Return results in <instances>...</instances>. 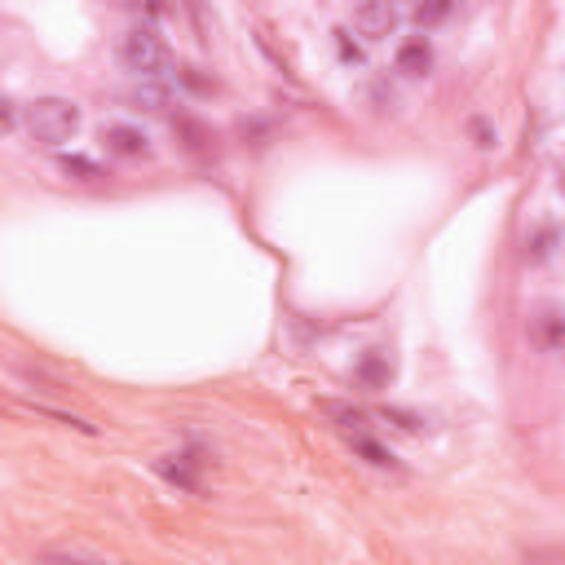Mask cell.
I'll return each mask as SVG.
<instances>
[{"label":"cell","instance_id":"obj_1","mask_svg":"<svg viewBox=\"0 0 565 565\" xmlns=\"http://www.w3.org/2000/svg\"><path fill=\"white\" fill-rule=\"evenodd\" d=\"M115 58H120L124 71H133V75H142V79H155L159 71L169 66V45H164V36L150 32V27H133V32L120 36Z\"/></svg>","mask_w":565,"mask_h":565},{"label":"cell","instance_id":"obj_2","mask_svg":"<svg viewBox=\"0 0 565 565\" xmlns=\"http://www.w3.org/2000/svg\"><path fill=\"white\" fill-rule=\"evenodd\" d=\"M27 128L40 146H62L79 133V107L66 102V98H40L32 111H27Z\"/></svg>","mask_w":565,"mask_h":565},{"label":"cell","instance_id":"obj_3","mask_svg":"<svg viewBox=\"0 0 565 565\" xmlns=\"http://www.w3.org/2000/svg\"><path fill=\"white\" fill-rule=\"evenodd\" d=\"M155 468H159V477H169L173 487H182V491H199V487H204V459H199V446L177 451V455H164Z\"/></svg>","mask_w":565,"mask_h":565},{"label":"cell","instance_id":"obj_4","mask_svg":"<svg viewBox=\"0 0 565 565\" xmlns=\"http://www.w3.org/2000/svg\"><path fill=\"white\" fill-rule=\"evenodd\" d=\"M102 142L115 159H142L150 150V137L137 128V124H107L102 128Z\"/></svg>","mask_w":565,"mask_h":565},{"label":"cell","instance_id":"obj_5","mask_svg":"<svg viewBox=\"0 0 565 565\" xmlns=\"http://www.w3.org/2000/svg\"><path fill=\"white\" fill-rule=\"evenodd\" d=\"M354 27H358L367 40H384V36H393V27H397V10L384 5V0H371V5H358V10H354Z\"/></svg>","mask_w":565,"mask_h":565},{"label":"cell","instance_id":"obj_6","mask_svg":"<svg viewBox=\"0 0 565 565\" xmlns=\"http://www.w3.org/2000/svg\"><path fill=\"white\" fill-rule=\"evenodd\" d=\"M397 71L402 75H429L433 71V45L425 36H412V40H402L397 45Z\"/></svg>","mask_w":565,"mask_h":565},{"label":"cell","instance_id":"obj_7","mask_svg":"<svg viewBox=\"0 0 565 565\" xmlns=\"http://www.w3.org/2000/svg\"><path fill=\"white\" fill-rule=\"evenodd\" d=\"M530 341H535L543 354H556V349H561V314H556V309H543L539 318H530Z\"/></svg>","mask_w":565,"mask_h":565},{"label":"cell","instance_id":"obj_8","mask_svg":"<svg viewBox=\"0 0 565 565\" xmlns=\"http://www.w3.org/2000/svg\"><path fill=\"white\" fill-rule=\"evenodd\" d=\"M177 89H191V94H204V98H212L217 94V79L212 75H204L199 66H177Z\"/></svg>","mask_w":565,"mask_h":565},{"label":"cell","instance_id":"obj_9","mask_svg":"<svg viewBox=\"0 0 565 565\" xmlns=\"http://www.w3.org/2000/svg\"><path fill=\"white\" fill-rule=\"evenodd\" d=\"M354 451H358V455H367V464H376V468H397V455H393V451H384L380 442H371L367 433H354Z\"/></svg>","mask_w":565,"mask_h":565},{"label":"cell","instance_id":"obj_10","mask_svg":"<svg viewBox=\"0 0 565 565\" xmlns=\"http://www.w3.org/2000/svg\"><path fill=\"white\" fill-rule=\"evenodd\" d=\"M62 173L75 177V182H98L102 177V169L94 164L89 155H62Z\"/></svg>","mask_w":565,"mask_h":565},{"label":"cell","instance_id":"obj_11","mask_svg":"<svg viewBox=\"0 0 565 565\" xmlns=\"http://www.w3.org/2000/svg\"><path fill=\"white\" fill-rule=\"evenodd\" d=\"M358 380H363L367 389H380V384H389V363H384V358L371 349V354L358 363Z\"/></svg>","mask_w":565,"mask_h":565},{"label":"cell","instance_id":"obj_12","mask_svg":"<svg viewBox=\"0 0 565 565\" xmlns=\"http://www.w3.org/2000/svg\"><path fill=\"white\" fill-rule=\"evenodd\" d=\"M552 244H556V230L543 225V230L530 238V261H548V257H552Z\"/></svg>","mask_w":565,"mask_h":565},{"label":"cell","instance_id":"obj_13","mask_svg":"<svg viewBox=\"0 0 565 565\" xmlns=\"http://www.w3.org/2000/svg\"><path fill=\"white\" fill-rule=\"evenodd\" d=\"M451 19V5H420L416 10V23L420 27H433V23H446Z\"/></svg>","mask_w":565,"mask_h":565},{"label":"cell","instance_id":"obj_14","mask_svg":"<svg viewBox=\"0 0 565 565\" xmlns=\"http://www.w3.org/2000/svg\"><path fill=\"white\" fill-rule=\"evenodd\" d=\"M336 53H341V62H363V49L349 40L345 27H336Z\"/></svg>","mask_w":565,"mask_h":565},{"label":"cell","instance_id":"obj_15","mask_svg":"<svg viewBox=\"0 0 565 565\" xmlns=\"http://www.w3.org/2000/svg\"><path fill=\"white\" fill-rule=\"evenodd\" d=\"M40 565H98V561H79V556H58V552H49V556H40Z\"/></svg>","mask_w":565,"mask_h":565},{"label":"cell","instance_id":"obj_16","mask_svg":"<svg viewBox=\"0 0 565 565\" xmlns=\"http://www.w3.org/2000/svg\"><path fill=\"white\" fill-rule=\"evenodd\" d=\"M472 133H477V146H495V137H491V128H487V124H481V120L472 124Z\"/></svg>","mask_w":565,"mask_h":565},{"label":"cell","instance_id":"obj_17","mask_svg":"<svg viewBox=\"0 0 565 565\" xmlns=\"http://www.w3.org/2000/svg\"><path fill=\"white\" fill-rule=\"evenodd\" d=\"M10 124H14V111H10L5 98H0V128H10Z\"/></svg>","mask_w":565,"mask_h":565}]
</instances>
